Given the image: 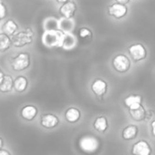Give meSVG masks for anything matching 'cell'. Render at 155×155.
Wrapping results in <instances>:
<instances>
[{"instance_id":"obj_1","label":"cell","mask_w":155,"mask_h":155,"mask_svg":"<svg viewBox=\"0 0 155 155\" xmlns=\"http://www.w3.org/2000/svg\"><path fill=\"white\" fill-rule=\"evenodd\" d=\"M64 35L62 30H47L42 35V42L47 47H62Z\"/></svg>"},{"instance_id":"obj_2","label":"cell","mask_w":155,"mask_h":155,"mask_svg":"<svg viewBox=\"0 0 155 155\" xmlns=\"http://www.w3.org/2000/svg\"><path fill=\"white\" fill-rule=\"evenodd\" d=\"M34 32L30 27L25 28L23 31L17 32L11 36L12 45L15 47H24L27 45H30L33 42Z\"/></svg>"},{"instance_id":"obj_3","label":"cell","mask_w":155,"mask_h":155,"mask_svg":"<svg viewBox=\"0 0 155 155\" xmlns=\"http://www.w3.org/2000/svg\"><path fill=\"white\" fill-rule=\"evenodd\" d=\"M30 64V55L27 53H19L11 59V66L16 72L25 70Z\"/></svg>"},{"instance_id":"obj_4","label":"cell","mask_w":155,"mask_h":155,"mask_svg":"<svg viewBox=\"0 0 155 155\" xmlns=\"http://www.w3.org/2000/svg\"><path fill=\"white\" fill-rule=\"evenodd\" d=\"M79 146L84 152L88 153H94L95 151L98 150L99 141L97 138H95L94 136L85 135L80 139Z\"/></svg>"},{"instance_id":"obj_5","label":"cell","mask_w":155,"mask_h":155,"mask_svg":"<svg viewBox=\"0 0 155 155\" xmlns=\"http://www.w3.org/2000/svg\"><path fill=\"white\" fill-rule=\"evenodd\" d=\"M113 65L119 73H125L129 70L131 63L129 58L124 54H118L114 58Z\"/></svg>"},{"instance_id":"obj_6","label":"cell","mask_w":155,"mask_h":155,"mask_svg":"<svg viewBox=\"0 0 155 155\" xmlns=\"http://www.w3.org/2000/svg\"><path fill=\"white\" fill-rule=\"evenodd\" d=\"M129 54L132 56V58L135 61H141L146 58L147 56V52L145 47L141 45V44H136L133 45L129 47Z\"/></svg>"},{"instance_id":"obj_7","label":"cell","mask_w":155,"mask_h":155,"mask_svg":"<svg viewBox=\"0 0 155 155\" xmlns=\"http://www.w3.org/2000/svg\"><path fill=\"white\" fill-rule=\"evenodd\" d=\"M41 125L46 129H53L59 124V119L57 116L52 114H45L41 116Z\"/></svg>"},{"instance_id":"obj_8","label":"cell","mask_w":155,"mask_h":155,"mask_svg":"<svg viewBox=\"0 0 155 155\" xmlns=\"http://www.w3.org/2000/svg\"><path fill=\"white\" fill-rule=\"evenodd\" d=\"M108 12H109L110 15L119 19V18L124 17L127 14V7L125 6V5L116 3V4H114L109 6Z\"/></svg>"},{"instance_id":"obj_9","label":"cell","mask_w":155,"mask_h":155,"mask_svg":"<svg viewBox=\"0 0 155 155\" xmlns=\"http://www.w3.org/2000/svg\"><path fill=\"white\" fill-rule=\"evenodd\" d=\"M133 153L137 155H149L152 153V149L147 142L140 141L133 146Z\"/></svg>"},{"instance_id":"obj_10","label":"cell","mask_w":155,"mask_h":155,"mask_svg":"<svg viewBox=\"0 0 155 155\" xmlns=\"http://www.w3.org/2000/svg\"><path fill=\"white\" fill-rule=\"evenodd\" d=\"M76 11V5L74 2L68 1L66 3H64L63 5L60 7V14L64 18H72Z\"/></svg>"},{"instance_id":"obj_11","label":"cell","mask_w":155,"mask_h":155,"mask_svg":"<svg viewBox=\"0 0 155 155\" xmlns=\"http://www.w3.org/2000/svg\"><path fill=\"white\" fill-rule=\"evenodd\" d=\"M20 115L23 119L26 121H32L37 115V108L31 104L25 105L21 109Z\"/></svg>"},{"instance_id":"obj_12","label":"cell","mask_w":155,"mask_h":155,"mask_svg":"<svg viewBox=\"0 0 155 155\" xmlns=\"http://www.w3.org/2000/svg\"><path fill=\"white\" fill-rule=\"evenodd\" d=\"M129 111H130V114H131L132 118L134 121L141 122V121H143L145 119L146 111L142 106V104H140L136 107H134V108H130Z\"/></svg>"},{"instance_id":"obj_13","label":"cell","mask_w":155,"mask_h":155,"mask_svg":"<svg viewBox=\"0 0 155 155\" xmlns=\"http://www.w3.org/2000/svg\"><path fill=\"white\" fill-rule=\"evenodd\" d=\"M92 90L97 96H103L107 90V84L104 81L101 79H97L92 84Z\"/></svg>"},{"instance_id":"obj_14","label":"cell","mask_w":155,"mask_h":155,"mask_svg":"<svg viewBox=\"0 0 155 155\" xmlns=\"http://www.w3.org/2000/svg\"><path fill=\"white\" fill-rule=\"evenodd\" d=\"M14 88V80L11 75H4V78L0 84V92L1 93H9Z\"/></svg>"},{"instance_id":"obj_15","label":"cell","mask_w":155,"mask_h":155,"mask_svg":"<svg viewBox=\"0 0 155 155\" xmlns=\"http://www.w3.org/2000/svg\"><path fill=\"white\" fill-rule=\"evenodd\" d=\"M28 86V81L25 76H17L14 80V89L18 93H23Z\"/></svg>"},{"instance_id":"obj_16","label":"cell","mask_w":155,"mask_h":155,"mask_svg":"<svg viewBox=\"0 0 155 155\" xmlns=\"http://www.w3.org/2000/svg\"><path fill=\"white\" fill-rule=\"evenodd\" d=\"M17 29H18L17 24L12 19H9L6 22H5V24L2 26V31L5 34L8 35L9 36H12L14 34H15Z\"/></svg>"},{"instance_id":"obj_17","label":"cell","mask_w":155,"mask_h":155,"mask_svg":"<svg viewBox=\"0 0 155 155\" xmlns=\"http://www.w3.org/2000/svg\"><path fill=\"white\" fill-rule=\"evenodd\" d=\"M64 116L67 122L74 124V123H76L80 119L81 114H80V111L77 110L76 108H70L65 112Z\"/></svg>"},{"instance_id":"obj_18","label":"cell","mask_w":155,"mask_h":155,"mask_svg":"<svg viewBox=\"0 0 155 155\" xmlns=\"http://www.w3.org/2000/svg\"><path fill=\"white\" fill-rule=\"evenodd\" d=\"M138 128L135 125H129L127 126L123 132V138L124 140H133L137 136Z\"/></svg>"},{"instance_id":"obj_19","label":"cell","mask_w":155,"mask_h":155,"mask_svg":"<svg viewBox=\"0 0 155 155\" xmlns=\"http://www.w3.org/2000/svg\"><path fill=\"white\" fill-rule=\"evenodd\" d=\"M124 104L129 109L136 107L142 104V97L140 95H130L124 100Z\"/></svg>"},{"instance_id":"obj_20","label":"cell","mask_w":155,"mask_h":155,"mask_svg":"<svg viewBox=\"0 0 155 155\" xmlns=\"http://www.w3.org/2000/svg\"><path fill=\"white\" fill-rule=\"evenodd\" d=\"M94 129L99 133H104L108 128V122L105 117H99L94 121Z\"/></svg>"},{"instance_id":"obj_21","label":"cell","mask_w":155,"mask_h":155,"mask_svg":"<svg viewBox=\"0 0 155 155\" xmlns=\"http://www.w3.org/2000/svg\"><path fill=\"white\" fill-rule=\"evenodd\" d=\"M11 45L12 41L10 36L5 33L0 34V52H5L9 49Z\"/></svg>"},{"instance_id":"obj_22","label":"cell","mask_w":155,"mask_h":155,"mask_svg":"<svg viewBox=\"0 0 155 155\" xmlns=\"http://www.w3.org/2000/svg\"><path fill=\"white\" fill-rule=\"evenodd\" d=\"M74 44H75V38L72 35H65L64 34L62 47H64L65 49H69V48H72L74 45Z\"/></svg>"},{"instance_id":"obj_23","label":"cell","mask_w":155,"mask_h":155,"mask_svg":"<svg viewBox=\"0 0 155 155\" xmlns=\"http://www.w3.org/2000/svg\"><path fill=\"white\" fill-rule=\"evenodd\" d=\"M45 31H47V30H54V29H57L58 26H59V24H58V21L53 17H49L47 18L45 21Z\"/></svg>"},{"instance_id":"obj_24","label":"cell","mask_w":155,"mask_h":155,"mask_svg":"<svg viewBox=\"0 0 155 155\" xmlns=\"http://www.w3.org/2000/svg\"><path fill=\"white\" fill-rule=\"evenodd\" d=\"M79 35L81 38H87V39L92 38V33L87 28H81L79 31Z\"/></svg>"},{"instance_id":"obj_25","label":"cell","mask_w":155,"mask_h":155,"mask_svg":"<svg viewBox=\"0 0 155 155\" xmlns=\"http://www.w3.org/2000/svg\"><path fill=\"white\" fill-rule=\"evenodd\" d=\"M6 6L2 0H0V19H3L6 15Z\"/></svg>"},{"instance_id":"obj_26","label":"cell","mask_w":155,"mask_h":155,"mask_svg":"<svg viewBox=\"0 0 155 155\" xmlns=\"http://www.w3.org/2000/svg\"><path fill=\"white\" fill-rule=\"evenodd\" d=\"M116 3H119V4H122V5H126L130 0H115Z\"/></svg>"},{"instance_id":"obj_27","label":"cell","mask_w":155,"mask_h":155,"mask_svg":"<svg viewBox=\"0 0 155 155\" xmlns=\"http://www.w3.org/2000/svg\"><path fill=\"white\" fill-rule=\"evenodd\" d=\"M0 155H10V153L5 151V150H2L0 149Z\"/></svg>"},{"instance_id":"obj_28","label":"cell","mask_w":155,"mask_h":155,"mask_svg":"<svg viewBox=\"0 0 155 155\" xmlns=\"http://www.w3.org/2000/svg\"><path fill=\"white\" fill-rule=\"evenodd\" d=\"M152 133L155 136V120L153 121V123H152Z\"/></svg>"},{"instance_id":"obj_29","label":"cell","mask_w":155,"mask_h":155,"mask_svg":"<svg viewBox=\"0 0 155 155\" xmlns=\"http://www.w3.org/2000/svg\"><path fill=\"white\" fill-rule=\"evenodd\" d=\"M58 3H60V4H64V3H66V2H68V1H70V0H56Z\"/></svg>"},{"instance_id":"obj_30","label":"cell","mask_w":155,"mask_h":155,"mask_svg":"<svg viewBox=\"0 0 155 155\" xmlns=\"http://www.w3.org/2000/svg\"><path fill=\"white\" fill-rule=\"evenodd\" d=\"M4 74L2 73V72H0V84H1V82H2V80H3V78H4Z\"/></svg>"},{"instance_id":"obj_31","label":"cell","mask_w":155,"mask_h":155,"mask_svg":"<svg viewBox=\"0 0 155 155\" xmlns=\"http://www.w3.org/2000/svg\"><path fill=\"white\" fill-rule=\"evenodd\" d=\"M3 144H4V143H3V140H2V138H0V149H2V147H3Z\"/></svg>"},{"instance_id":"obj_32","label":"cell","mask_w":155,"mask_h":155,"mask_svg":"<svg viewBox=\"0 0 155 155\" xmlns=\"http://www.w3.org/2000/svg\"><path fill=\"white\" fill-rule=\"evenodd\" d=\"M0 20H1V19H0Z\"/></svg>"}]
</instances>
